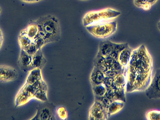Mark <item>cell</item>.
Returning <instances> with one entry per match:
<instances>
[{
	"label": "cell",
	"instance_id": "cell-1",
	"mask_svg": "<svg viewBox=\"0 0 160 120\" xmlns=\"http://www.w3.org/2000/svg\"><path fill=\"white\" fill-rule=\"evenodd\" d=\"M128 65L134 68L137 74L153 73V59L144 45L133 50Z\"/></svg>",
	"mask_w": 160,
	"mask_h": 120
},
{
	"label": "cell",
	"instance_id": "cell-2",
	"mask_svg": "<svg viewBox=\"0 0 160 120\" xmlns=\"http://www.w3.org/2000/svg\"><path fill=\"white\" fill-rule=\"evenodd\" d=\"M38 27V30L43 31L46 36V43L57 42L61 37V28L58 18L52 15L40 17L33 21Z\"/></svg>",
	"mask_w": 160,
	"mask_h": 120
},
{
	"label": "cell",
	"instance_id": "cell-3",
	"mask_svg": "<svg viewBox=\"0 0 160 120\" xmlns=\"http://www.w3.org/2000/svg\"><path fill=\"white\" fill-rule=\"evenodd\" d=\"M121 15V12L111 8L87 12L82 18L84 27L94 23L114 20Z\"/></svg>",
	"mask_w": 160,
	"mask_h": 120
},
{
	"label": "cell",
	"instance_id": "cell-4",
	"mask_svg": "<svg viewBox=\"0 0 160 120\" xmlns=\"http://www.w3.org/2000/svg\"><path fill=\"white\" fill-rule=\"evenodd\" d=\"M86 29L95 37L105 39L113 34L117 30V22L116 21L102 22L88 25Z\"/></svg>",
	"mask_w": 160,
	"mask_h": 120
},
{
	"label": "cell",
	"instance_id": "cell-5",
	"mask_svg": "<svg viewBox=\"0 0 160 120\" xmlns=\"http://www.w3.org/2000/svg\"><path fill=\"white\" fill-rule=\"evenodd\" d=\"M38 90L34 84L24 83L16 95L15 100V106H21L27 104L30 100L34 99L35 95Z\"/></svg>",
	"mask_w": 160,
	"mask_h": 120
},
{
	"label": "cell",
	"instance_id": "cell-6",
	"mask_svg": "<svg viewBox=\"0 0 160 120\" xmlns=\"http://www.w3.org/2000/svg\"><path fill=\"white\" fill-rule=\"evenodd\" d=\"M55 107L48 102H44L37 108V112L31 120H52L55 118Z\"/></svg>",
	"mask_w": 160,
	"mask_h": 120
},
{
	"label": "cell",
	"instance_id": "cell-7",
	"mask_svg": "<svg viewBox=\"0 0 160 120\" xmlns=\"http://www.w3.org/2000/svg\"><path fill=\"white\" fill-rule=\"evenodd\" d=\"M108 117L107 108L101 102L95 100V102L89 109L88 119L103 120L107 119Z\"/></svg>",
	"mask_w": 160,
	"mask_h": 120
},
{
	"label": "cell",
	"instance_id": "cell-8",
	"mask_svg": "<svg viewBox=\"0 0 160 120\" xmlns=\"http://www.w3.org/2000/svg\"><path fill=\"white\" fill-rule=\"evenodd\" d=\"M145 91L150 100L160 99V68L156 71L149 86Z\"/></svg>",
	"mask_w": 160,
	"mask_h": 120
},
{
	"label": "cell",
	"instance_id": "cell-9",
	"mask_svg": "<svg viewBox=\"0 0 160 120\" xmlns=\"http://www.w3.org/2000/svg\"><path fill=\"white\" fill-rule=\"evenodd\" d=\"M153 73L137 74L132 92L145 91L153 78Z\"/></svg>",
	"mask_w": 160,
	"mask_h": 120
},
{
	"label": "cell",
	"instance_id": "cell-10",
	"mask_svg": "<svg viewBox=\"0 0 160 120\" xmlns=\"http://www.w3.org/2000/svg\"><path fill=\"white\" fill-rule=\"evenodd\" d=\"M18 77V73L16 69L8 65H0V82L15 81Z\"/></svg>",
	"mask_w": 160,
	"mask_h": 120
},
{
	"label": "cell",
	"instance_id": "cell-11",
	"mask_svg": "<svg viewBox=\"0 0 160 120\" xmlns=\"http://www.w3.org/2000/svg\"><path fill=\"white\" fill-rule=\"evenodd\" d=\"M116 43L110 40H105L100 42L98 51L97 54L104 58L111 57L114 58L115 48Z\"/></svg>",
	"mask_w": 160,
	"mask_h": 120
},
{
	"label": "cell",
	"instance_id": "cell-12",
	"mask_svg": "<svg viewBox=\"0 0 160 120\" xmlns=\"http://www.w3.org/2000/svg\"><path fill=\"white\" fill-rule=\"evenodd\" d=\"M32 56L27 53L25 50L21 49L18 60V65L20 70L24 72H30L32 70Z\"/></svg>",
	"mask_w": 160,
	"mask_h": 120
},
{
	"label": "cell",
	"instance_id": "cell-13",
	"mask_svg": "<svg viewBox=\"0 0 160 120\" xmlns=\"http://www.w3.org/2000/svg\"><path fill=\"white\" fill-rule=\"evenodd\" d=\"M105 76L104 72L98 67L94 66L89 77L91 86L103 84Z\"/></svg>",
	"mask_w": 160,
	"mask_h": 120
},
{
	"label": "cell",
	"instance_id": "cell-14",
	"mask_svg": "<svg viewBox=\"0 0 160 120\" xmlns=\"http://www.w3.org/2000/svg\"><path fill=\"white\" fill-rule=\"evenodd\" d=\"M127 70L125 72L118 74L113 77L112 85L111 88L113 91L126 89L127 86Z\"/></svg>",
	"mask_w": 160,
	"mask_h": 120
},
{
	"label": "cell",
	"instance_id": "cell-15",
	"mask_svg": "<svg viewBox=\"0 0 160 120\" xmlns=\"http://www.w3.org/2000/svg\"><path fill=\"white\" fill-rule=\"evenodd\" d=\"M47 59L43 55L41 50H38L36 53L32 55L31 68L33 69H39L42 70L47 63Z\"/></svg>",
	"mask_w": 160,
	"mask_h": 120
},
{
	"label": "cell",
	"instance_id": "cell-16",
	"mask_svg": "<svg viewBox=\"0 0 160 120\" xmlns=\"http://www.w3.org/2000/svg\"><path fill=\"white\" fill-rule=\"evenodd\" d=\"M132 50H133L128 46L122 50L118 55V60L123 67H127L128 65Z\"/></svg>",
	"mask_w": 160,
	"mask_h": 120
},
{
	"label": "cell",
	"instance_id": "cell-17",
	"mask_svg": "<svg viewBox=\"0 0 160 120\" xmlns=\"http://www.w3.org/2000/svg\"><path fill=\"white\" fill-rule=\"evenodd\" d=\"M124 105L125 102L123 101L119 100L112 101L107 108V113L109 117L121 111L124 107Z\"/></svg>",
	"mask_w": 160,
	"mask_h": 120
},
{
	"label": "cell",
	"instance_id": "cell-18",
	"mask_svg": "<svg viewBox=\"0 0 160 120\" xmlns=\"http://www.w3.org/2000/svg\"><path fill=\"white\" fill-rule=\"evenodd\" d=\"M42 79H43L41 74V70L39 69H33L30 71L25 83L33 85Z\"/></svg>",
	"mask_w": 160,
	"mask_h": 120
},
{
	"label": "cell",
	"instance_id": "cell-19",
	"mask_svg": "<svg viewBox=\"0 0 160 120\" xmlns=\"http://www.w3.org/2000/svg\"><path fill=\"white\" fill-rule=\"evenodd\" d=\"M38 32V28L37 25L32 22L27 27L20 32L22 34L26 35L32 39H33L37 35Z\"/></svg>",
	"mask_w": 160,
	"mask_h": 120
},
{
	"label": "cell",
	"instance_id": "cell-20",
	"mask_svg": "<svg viewBox=\"0 0 160 120\" xmlns=\"http://www.w3.org/2000/svg\"><path fill=\"white\" fill-rule=\"evenodd\" d=\"M92 89L95 99L104 97L107 91V88L103 84L92 86Z\"/></svg>",
	"mask_w": 160,
	"mask_h": 120
},
{
	"label": "cell",
	"instance_id": "cell-21",
	"mask_svg": "<svg viewBox=\"0 0 160 120\" xmlns=\"http://www.w3.org/2000/svg\"><path fill=\"white\" fill-rule=\"evenodd\" d=\"M32 42V39L26 35L20 33L18 36V43L21 50H25Z\"/></svg>",
	"mask_w": 160,
	"mask_h": 120
},
{
	"label": "cell",
	"instance_id": "cell-22",
	"mask_svg": "<svg viewBox=\"0 0 160 120\" xmlns=\"http://www.w3.org/2000/svg\"><path fill=\"white\" fill-rule=\"evenodd\" d=\"M34 99L43 102H48L47 91L44 90H38L35 95Z\"/></svg>",
	"mask_w": 160,
	"mask_h": 120
},
{
	"label": "cell",
	"instance_id": "cell-23",
	"mask_svg": "<svg viewBox=\"0 0 160 120\" xmlns=\"http://www.w3.org/2000/svg\"><path fill=\"white\" fill-rule=\"evenodd\" d=\"M146 117L148 120H160V111L151 110L148 111L146 115Z\"/></svg>",
	"mask_w": 160,
	"mask_h": 120
},
{
	"label": "cell",
	"instance_id": "cell-24",
	"mask_svg": "<svg viewBox=\"0 0 160 120\" xmlns=\"http://www.w3.org/2000/svg\"><path fill=\"white\" fill-rule=\"evenodd\" d=\"M55 113L60 119L66 120L68 119V114L66 109L63 107H58L55 110Z\"/></svg>",
	"mask_w": 160,
	"mask_h": 120
},
{
	"label": "cell",
	"instance_id": "cell-25",
	"mask_svg": "<svg viewBox=\"0 0 160 120\" xmlns=\"http://www.w3.org/2000/svg\"><path fill=\"white\" fill-rule=\"evenodd\" d=\"M32 41L38 50H41L42 47L46 45L45 40L42 38L38 36H36L32 39Z\"/></svg>",
	"mask_w": 160,
	"mask_h": 120
},
{
	"label": "cell",
	"instance_id": "cell-26",
	"mask_svg": "<svg viewBox=\"0 0 160 120\" xmlns=\"http://www.w3.org/2000/svg\"><path fill=\"white\" fill-rule=\"evenodd\" d=\"M38 50V49H37L36 46H35L34 43L32 41V43L30 44V46L25 50V51L27 53L32 56L35 54L36 53Z\"/></svg>",
	"mask_w": 160,
	"mask_h": 120
},
{
	"label": "cell",
	"instance_id": "cell-27",
	"mask_svg": "<svg viewBox=\"0 0 160 120\" xmlns=\"http://www.w3.org/2000/svg\"><path fill=\"white\" fill-rule=\"evenodd\" d=\"M113 77H110V76H105L103 84L105 85L107 89L111 88V87H112L113 83Z\"/></svg>",
	"mask_w": 160,
	"mask_h": 120
},
{
	"label": "cell",
	"instance_id": "cell-28",
	"mask_svg": "<svg viewBox=\"0 0 160 120\" xmlns=\"http://www.w3.org/2000/svg\"><path fill=\"white\" fill-rule=\"evenodd\" d=\"M147 3V0H133L134 5L139 8H142V7Z\"/></svg>",
	"mask_w": 160,
	"mask_h": 120
},
{
	"label": "cell",
	"instance_id": "cell-29",
	"mask_svg": "<svg viewBox=\"0 0 160 120\" xmlns=\"http://www.w3.org/2000/svg\"><path fill=\"white\" fill-rule=\"evenodd\" d=\"M152 5L150 4L149 3H146L145 4L142 8L145 11H148L151 9V7H152Z\"/></svg>",
	"mask_w": 160,
	"mask_h": 120
},
{
	"label": "cell",
	"instance_id": "cell-30",
	"mask_svg": "<svg viewBox=\"0 0 160 120\" xmlns=\"http://www.w3.org/2000/svg\"><path fill=\"white\" fill-rule=\"evenodd\" d=\"M3 41V36L2 33L0 29V49L2 45Z\"/></svg>",
	"mask_w": 160,
	"mask_h": 120
},
{
	"label": "cell",
	"instance_id": "cell-31",
	"mask_svg": "<svg viewBox=\"0 0 160 120\" xmlns=\"http://www.w3.org/2000/svg\"><path fill=\"white\" fill-rule=\"evenodd\" d=\"M21 1L26 3H35L40 2L42 0H21Z\"/></svg>",
	"mask_w": 160,
	"mask_h": 120
},
{
	"label": "cell",
	"instance_id": "cell-32",
	"mask_svg": "<svg viewBox=\"0 0 160 120\" xmlns=\"http://www.w3.org/2000/svg\"><path fill=\"white\" fill-rule=\"evenodd\" d=\"M158 0H147V3H149L150 4L153 5L155 4L157 2H158Z\"/></svg>",
	"mask_w": 160,
	"mask_h": 120
},
{
	"label": "cell",
	"instance_id": "cell-33",
	"mask_svg": "<svg viewBox=\"0 0 160 120\" xmlns=\"http://www.w3.org/2000/svg\"><path fill=\"white\" fill-rule=\"evenodd\" d=\"M158 29L159 30V31H160V21L158 23Z\"/></svg>",
	"mask_w": 160,
	"mask_h": 120
},
{
	"label": "cell",
	"instance_id": "cell-34",
	"mask_svg": "<svg viewBox=\"0 0 160 120\" xmlns=\"http://www.w3.org/2000/svg\"><path fill=\"white\" fill-rule=\"evenodd\" d=\"M79 1H88V0H79Z\"/></svg>",
	"mask_w": 160,
	"mask_h": 120
},
{
	"label": "cell",
	"instance_id": "cell-35",
	"mask_svg": "<svg viewBox=\"0 0 160 120\" xmlns=\"http://www.w3.org/2000/svg\"><path fill=\"white\" fill-rule=\"evenodd\" d=\"M1 8H0V12H1Z\"/></svg>",
	"mask_w": 160,
	"mask_h": 120
}]
</instances>
